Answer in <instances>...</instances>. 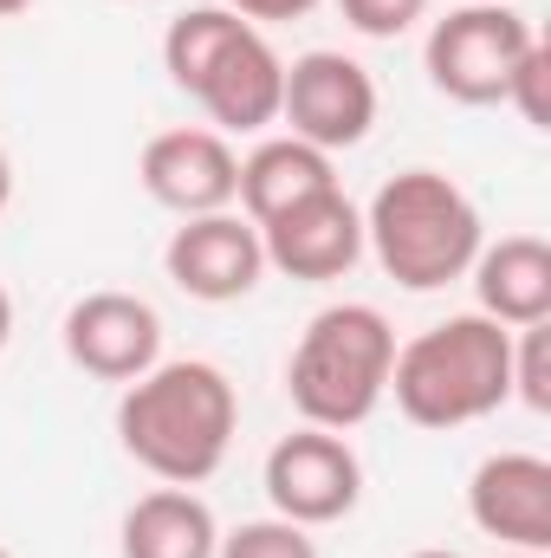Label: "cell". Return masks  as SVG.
<instances>
[{"label":"cell","instance_id":"obj_1","mask_svg":"<svg viewBox=\"0 0 551 558\" xmlns=\"http://www.w3.org/2000/svg\"><path fill=\"white\" fill-rule=\"evenodd\" d=\"M234 428H241V397L228 371L208 357L149 364L137 384H124V403H118L124 454L169 487H201L228 461Z\"/></svg>","mask_w":551,"mask_h":558},{"label":"cell","instance_id":"obj_2","mask_svg":"<svg viewBox=\"0 0 551 558\" xmlns=\"http://www.w3.org/2000/svg\"><path fill=\"white\" fill-rule=\"evenodd\" d=\"M390 397L415 428H467L513 397V331L461 312L409 338L390 364Z\"/></svg>","mask_w":551,"mask_h":558},{"label":"cell","instance_id":"obj_3","mask_svg":"<svg viewBox=\"0 0 551 558\" xmlns=\"http://www.w3.org/2000/svg\"><path fill=\"white\" fill-rule=\"evenodd\" d=\"M364 247L396 286L434 292L467 274L487 241H480V208L467 202V189L454 175L403 169L377 189V202L364 215Z\"/></svg>","mask_w":551,"mask_h":558},{"label":"cell","instance_id":"obj_4","mask_svg":"<svg viewBox=\"0 0 551 558\" xmlns=\"http://www.w3.org/2000/svg\"><path fill=\"white\" fill-rule=\"evenodd\" d=\"M390 364H396V331L377 305H325L305 338L292 344L285 364V397L311 428H357L377 416V403L390 397Z\"/></svg>","mask_w":551,"mask_h":558},{"label":"cell","instance_id":"obj_5","mask_svg":"<svg viewBox=\"0 0 551 558\" xmlns=\"http://www.w3.org/2000/svg\"><path fill=\"white\" fill-rule=\"evenodd\" d=\"M532 20L513 13L506 0H467L448 20H434L428 33V78L441 98L454 105H506V85L519 72V59L532 52Z\"/></svg>","mask_w":551,"mask_h":558},{"label":"cell","instance_id":"obj_6","mask_svg":"<svg viewBox=\"0 0 551 558\" xmlns=\"http://www.w3.org/2000/svg\"><path fill=\"white\" fill-rule=\"evenodd\" d=\"M357 494H364V461H357V448L338 428H311L305 422V428L273 441V454H267V500H273L279 520L311 533V526L344 520L357 507Z\"/></svg>","mask_w":551,"mask_h":558},{"label":"cell","instance_id":"obj_7","mask_svg":"<svg viewBox=\"0 0 551 558\" xmlns=\"http://www.w3.org/2000/svg\"><path fill=\"white\" fill-rule=\"evenodd\" d=\"M279 118L292 124V137L311 149H351L370 137L377 124V78L351 59V52H298L285 65V98Z\"/></svg>","mask_w":551,"mask_h":558},{"label":"cell","instance_id":"obj_8","mask_svg":"<svg viewBox=\"0 0 551 558\" xmlns=\"http://www.w3.org/2000/svg\"><path fill=\"white\" fill-rule=\"evenodd\" d=\"M162 267H169V279H175L188 299H201V305H234V299H247V292L260 286L267 247H260V228H254L247 215L221 208V215H188V221L169 234Z\"/></svg>","mask_w":551,"mask_h":558},{"label":"cell","instance_id":"obj_9","mask_svg":"<svg viewBox=\"0 0 551 558\" xmlns=\"http://www.w3.org/2000/svg\"><path fill=\"white\" fill-rule=\"evenodd\" d=\"M65 357L98 384H137L162 364V318L137 292H85L65 312Z\"/></svg>","mask_w":551,"mask_h":558},{"label":"cell","instance_id":"obj_10","mask_svg":"<svg viewBox=\"0 0 551 558\" xmlns=\"http://www.w3.org/2000/svg\"><path fill=\"white\" fill-rule=\"evenodd\" d=\"M260 247H267V267H279L285 279L325 286L364 260V215L344 189H325L273 221H260Z\"/></svg>","mask_w":551,"mask_h":558},{"label":"cell","instance_id":"obj_11","mask_svg":"<svg viewBox=\"0 0 551 558\" xmlns=\"http://www.w3.org/2000/svg\"><path fill=\"white\" fill-rule=\"evenodd\" d=\"M137 175H143V189H149V202H162V208H175L188 221V215L234 208L241 156L228 149L221 131H162V137L143 143Z\"/></svg>","mask_w":551,"mask_h":558},{"label":"cell","instance_id":"obj_12","mask_svg":"<svg viewBox=\"0 0 551 558\" xmlns=\"http://www.w3.org/2000/svg\"><path fill=\"white\" fill-rule=\"evenodd\" d=\"M467 513L487 539L513 553H551V461L546 454H487L467 481Z\"/></svg>","mask_w":551,"mask_h":558},{"label":"cell","instance_id":"obj_13","mask_svg":"<svg viewBox=\"0 0 551 558\" xmlns=\"http://www.w3.org/2000/svg\"><path fill=\"white\" fill-rule=\"evenodd\" d=\"M221 131H267L279 124V98H285V59L267 46V33L247 20L221 52L215 65L201 72V85L188 92Z\"/></svg>","mask_w":551,"mask_h":558},{"label":"cell","instance_id":"obj_14","mask_svg":"<svg viewBox=\"0 0 551 558\" xmlns=\"http://www.w3.org/2000/svg\"><path fill=\"white\" fill-rule=\"evenodd\" d=\"M474 292L493 325H546L551 318V247L539 234H506L500 247L474 254Z\"/></svg>","mask_w":551,"mask_h":558},{"label":"cell","instance_id":"obj_15","mask_svg":"<svg viewBox=\"0 0 551 558\" xmlns=\"http://www.w3.org/2000/svg\"><path fill=\"white\" fill-rule=\"evenodd\" d=\"M325 189H338V169H331L325 149H311V143H298V137H267L247 162H241L234 202H241L247 221L260 228V221H273V215H285V208L325 195Z\"/></svg>","mask_w":551,"mask_h":558},{"label":"cell","instance_id":"obj_16","mask_svg":"<svg viewBox=\"0 0 551 558\" xmlns=\"http://www.w3.org/2000/svg\"><path fill=\"white\" fill-rule=\"evenodd\" d=\"M118 546H124V558H215L221 526H215V513H208L201 494L156 487V494H143L137 507L124 513Z\"/></svg>","mask_w":551,"mask_h":558},{"label":"cell","instance_id":"obj_17","mask_svg":"<svg viewBox=\"0 0 551 558\" xmlns=\"http://www.w3.org/2000/svg\"><path fill=\"white\" fill-rule=\"evenodd\" d=\"M241 26H247V20H241L234 7H188V13H175L169 33H162V65H169V78H175L182 92H195L201 72L215 65V52H221Z\"/></svg>","mask_w":551,"mask_h":558},{"label":"cell","instance_id":"obj_18","mask_svg":"<svg viewBox=\"0 0 551 558\" xmlns=\"http://www.w3.org/2000/svg\"><path fill=\"white\" fill-rule=\"evenodd\" d=\"M215 558H318V546H311L305 526H292V520L273 513V520H247V526L221 533Z\"/></svg>","mask_w":551,"mask_h":558},{"label":"cell","instance_id":"obj_19","mask_svg":"<svg viewBox=\"0 0 551 558\" xmlns=\"http://www.w3.org/2000/svg\"><path fill=\"white\" fill-rule=\"evenodd\" d=\"M513 397L526 410H551V325H519L513 331Z\"/></svg>","mask_w":551,"mask_h":558},{"label":"cell","instance_id":"obj_20","mask_svg":"<svg viewBox=\"0 0 551 558\" xmlns=\"http://www.w3.org/2000/svg\"><path fill=\"white\" fill-rule=\"evenodd\" d=\"M506 105H513L532 131H551V52H546V39H532V52L519 59L513 85H506Z\"/></svg>","mask_w":551,"mask_h":558},{"label":"cell","instance_id":"obj_21","mask_svg":"<svg viewBox=\"0 0 551 558\" xmlns=\"http://www.w3.org/2000/svg\"><path fill=\"white\" fill-rule=\"evenodd\" d=\"M338 13H344L364 39H403L415 20L428 13V0H338Z\"/></svg>","mask_w":551,"mask_h":558},{"label":"cell","instance_id":"obj_22","mask_svg":"<svg viewBox=\"0 0 551 558\" xmlns=\"http://www.w3.org/2000/svg\"><path fill=\"white\" fill-rule=\"evenodd\" d=\"M318 0H234L241 20H305Z\"/></svg>","mask_w":551,"mask_h":558},{"label":"cell","instance_id":"obj_23","mask_svg":"<svg viewBox=\"0 0 551 558\" xmlns=\"http://www.w3.org/2000/svg\"><path fill=\"white\" fill-rule=\"evenodd\" d=\"M7 338H13V299H7V286H0V351H7Z\"/></svg>","mask_w":551,"mask_h":558},{"label":"cell","instance_id":"obj_24","mask_svg":"<svg viewBox=\"0 0 551 558\" xmlns=\"http://www.w3.org/2000/svg\"><path fill=\"white\" fill-rule=\"evenodd\" d=\"M13 202V162H7V149H0V208Z\"/></svg>","mask_w":551,"mask_h":558},{"label":"cell","instance_id":"obj_25","mask_svg":"<svg viewBox=\"0 0 551 558\" xmlns=\"http://www.w3.org/2000/svg\"><path fill=\"white\" fill-rule=\"evenodd\" d=\"M26 7H33V0H0V20H7V13H26Z\"/></svg>","mask_w":551,"mask_h":558},{"label":"cell","instance_id":"obj_26","mask_svg":"<svg viewBox=\"0 0 551 558\" xmlns=\"http://www.w3.org/2000/svg\"><path fill=\"white\" fill-rule=\"evenodd\" d=\"M409 558H461V553H409Z\"/></svg>","mask_w":551,"mask_h":558},{"label":"cell","instance_id":"obj_27","mask_svg":"<svg viewBox=\"0 0 551 558\" xmlns=\"http://www.w3.org/2000/svg\"><path fill=\"white\" fill-rule=\"evenodd\" d=\"M506 558H546V553H506Z\"/></svg>","mask_w":551,"mask_h":558},{"label":"cell","instance_id":"obj_28","mask_svg":"<svg viewBox=\"0 0 551 558\" xmlns=\"http://www.w3.org/2000/svg\"><path fill=\"white\" fill-rule=\"evenodd\" d=\"M0 558H13V553H7V546H0Z\"/></svg>","mask_w":551,"mask_h":558},{"label":"cell","instance_id":"obj_29","mask_svg":"<svg viewBox=\"0 0 551 558\" xmlns=\"http://www.w3.org/2000/svg\"><path fill=\"white\" fill-rule=\"evenodd\" d=\"M221 7H234V0H221Z\"/></svg>","mask_w":551,"mask_h":558}]
</instances>
